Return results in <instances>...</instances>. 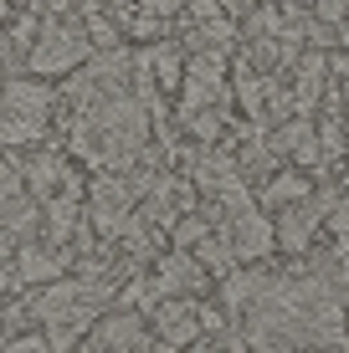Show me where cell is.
<instances>
[{
  "label": "cell",
  "mask_w": 349,
  "mask_h": 353,
  "mask_svg": "<svg viewBox=\"0 0 349 353\" xmlns=\"http://www.w3.org/2000/svg\"><path fill=\"white\" fill-rule=\"evenodd\" d=\"M272 149H278V154H298V164H319V143H314L308 118H293V123L272 139Z\"/></svg>",
  "instance_id": "8fae6325"
},
{
  "label": "cell",
  "mask_w": 349,
  "mask_h": 353,
  "mask_svg": "<svg viewBox=\"0 0 349 353\" xmlns=\"http://www.w3.org/2000/svg\"><path fill=\"white\" fill-rule=\"evenodd\" d=\"M262 200H267V205H278V210H287V205L308 200V179H303V174H293V169H283V174H272V179H267Z\"/></svg>",
  "instance_id": "7c38bea8"
},
{
  "label": "cell",
  "mask_w": 349,
  "mask_h": 353,
  "mask_svg": "<svg viewBox=\"0 0 349 353\" xmlns=\"http://www.w3.org/2000/svg\"><path fill=\"white\" fill-rule=\"evenodd\" d=\"M144 16H170V10H180V0H139Z\"/></svg>",
  "instance_id": "e0dca14e"
},
{
  "label": "cell",
  "mask_w": 349,
  "mask_h": 353,
  "mask_svg": "<svg viewBox=\"0 0 349 353\" xmlns=\"http://www.w3.org/2000/svg\"><path fill=\"white\" fill-rule=\"evenodd\" d=\"M108 287H93V282H72V276H62V282L41 287L36 297L26 302V312L36 323L46 327V338H52V353H72V343H77L82 333H93V318H98Z\"/></svg>",
  "instance_id": "7a4b0ae2"
},
{
  "label": "cell",
  "mask_w": 349,
  "mask_h": 353,
  "mask_svg": "<svg viewBox=\"0 0 349 353\" xmlns=\"http://www.w3.org/2000/svg\"><path fill=\"white\" fill-rule=\"evenodd\" d=\"M221 230L232 236L236 261H262L272 246H278V225H272L257 205H236V210H226V225Z\"/></svg>",
  "instance_id": "5b68a950"
},
{
  "label": "cell",
  "mask_w": 349,
  "mask_h": 353,
  "mask_svg": "<svg viewBox=\"0 0 349 353\" xmlns=\"http://www.w3.org/2000/svg\"><path fill=\"white\" fill-rule=\"evenodd\" d=\"M170 236H175V246H180V251H190V246H200V241L211 236V221H206V215H190V221H180Z\"/></svg>",
  "instance_id": "5bb4252c"
},
{
  "label": "cell",
  "mask_w": 349,
  "mask_h": 353,
  "mask_svg": "<svg viewBox=\"0 0 349 353\" xmlns=\"http://www.w3.org/2000/svg\"><path fill=\"white\" fill-rule=\"evenodd\" d=\"M196 261L206 266V272H232V261H236V246H232V236H226V230H211V236L200 241Z\"/></svg>",
  "instance_id": "4fadbf2b"
},
{
  "label": "cell",
  "mask_w": 349,
  "mask_h": 353,
  "mask_svg": "<svg viewBox=\"0 0 349 353\" xmlns=\"http://www.w3.org/2000/svg\"><path fill=\"white\" fill-rule=\"evenodd\" d=\"M252 353H308V348H339L344 307L334 276H267L262 297L242 312Z\"/></svg>",
  "instance_id": "6da1fadb"
},
{
  "label": "cell",
  "mask_w": 349,
  "mask_h": 353,
  "mask_svg": "<svg viewBox=\"0 0 349 353\" xmlns=\"http://www.w3.org/2000/svg\"><path fill=\"white\" fill-rule=\"evenodd\" d=\"M88 52H93V36H82L77 26H62V21H57V26H46L36 36V46L26 57V72H36V77H62V72L88 62Z\"/></svg>",
  "instance_id": "277c9868"
},
{
  "label": "cell",
  "mask_w": 349,
  "mask_h": 353,
  "mask_svg": "<svg viewBox=\"0 0 349 353\" xmlns=\"http://www.w3.org/2000/svg\"><path fill=\"white\" fill-rule=\"evenodd\" d=\"M334 205H339V200H329V194H308V200L287 205V210L278 215V246H287V251H303L308 241H314L319 221L334 210Z\"/></svg>",
  "instance_id": "52a82bcc"
},
{
  "label": "cell",
  "mask_w": 349,
  "mask_h": 353,
  "mask_svg": "<svg viewBox=\"0 0 349 353\" xmlns=\"http://www.w3.org/2000/svg\"><path fill=\"white\" fill-rule=\"evenodd\" d=\"M6 353H52V338H26V333H16L6 343Z\"/></svg>",
  "instance_id": "2e32d148"
},
{
  "label": "cell",
  "mask_w": 349,
  "mask_h": 353,
  "mask_svg": "<svg viewBox=\"0 0 349 353\" xmlns=\"http://www.w3.org/2000/svg\"><path fill=\"white\" fill-rule=\"evenodd\" d=\"M200 287H206V266H200L196 256L175 251V256L160 261V292L164 297H196Z\"/></svg>",
  "instance_id": "9c48e42d"
},
{
  "label": "cell",
  "mask_w": 349,
  "mask_h": 353,
  "mask_svg": "<svg viewBox=\"0 0 349 353\" xmlns=\"http://www.w3.org/2000/svg\"><path fill=\"white\" fill-rule=\"evenodd\" d=\"M21 169H26V190H31L41 205L57 200V194H72V185H67V164L57 159V154H36V159H26Z\"/></svg>",
  "instance_id": "30bf717a"
},
{
  "label": "cell",
  "mask_w": 349,
  "mask_h": 353,
  "mask_svg": "<svg viewBox=\"0 0 349 353\" xmlns=\"http://www.w3.org/2000/svg\"><path fill=\"white\" fill-rule=\"evenodd\" d=\"M154 333H160L164 348H196L200 333H206V312L196 307L190 297H164L160 307H154Z\"/></svg>",
  "instance_id": "8992f818"
},
{
  "label": "cell",
  "mask_w": 349,
  "mask_h": 353,
  "mask_svg": "<svg viewBox=\"0 0 349 353\" xmlns=\"http://www.w3.org/2000/svg\"><path fill=\"white\" fill-rule=\"evenodd\" d=\"M57 92L36 77H10L6 82V149H26L46 133Z\"/></svg>",
  "instance_id": "3957f363"
},
{
  "label": "cell",
  "mask_w": 349,
  "mask_h": 353,
  "mask_svg": "<svg viewBox=\"0 0 349 353\" xmlns=\"http://www.w3.org/2000/svg\"><path fill=\"white\" fill-rule=\"evenodd\" d=\"M93 353H144L149 338H144L139 312H113V318H98V327L88 333Z\"/></svg>",
  "instance_id": "ba28073f"
},
{
  "label": "cell",
  "mask_w": 349,
  "mask_h": 353,
  "mask_svg": "<svg viewBox=\"0 0 349 353\" xmlns=\"http://www.w3.org/2000/svg\"><path fill=\"white\" fill-rule=\"evenodd\" d=\"M252 343L247 338H236V333H226V327H216V338H200L190 353H247Z\"/></svg>",
  "instance_id": "9a60e30c"
},
{
  "label": "cell",
  "mask_w": 349,
  "mask_h": 353,
  "mask_svg": "<svg viewBox=\"0 0 349 353\" xmlns=\"http://www.w3.org/2000/svg\"><path fill=\"white\" fill-rule=\"evenodd\" d=\"M308 353H344V348H308Z\"/></svg>",
  "instance_id": "ac0fdd59"
}]
</instances>
